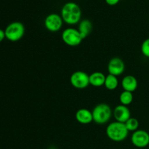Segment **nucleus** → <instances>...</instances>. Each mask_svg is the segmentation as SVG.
Segmentation results:
<instances>
[{
	"label": "nucleus",
	"instance_id": "f257e3e1",
	"mask_svg": "<svg viewBox=\"0 0 149 149\" xmlns=\"http://www.w3.org/2000/svg\"><path fill=\"white\" fill-rule=\"evenodd\" d=\"M61 17L65 23L75 25L80 23L81 10L78 4L74 2H68L63 5L61 10Z\"/></svg>",
	"mask_w": 149,
	"mask_h": 149
},
{
	"label": "nucleus",
	"instance_id": "f03ea898",
	"mask_svg": "<svg viewBox=\"0 0 149 149\" xmlns=\"http://www.w3.org/2000/svg\"><path fill=\"white\" fill-rule=\"evenodd\" d=\"M129 131L125 123L113 122L109 124L106 127V135L108 138L114 142H122L128 136Z\"/></svg>",
	"mask_w": 149,
	"mask_h": 149
},
{
	"label": "nucleus",
	"instance_id": "7ed1b4c3",
	"mask_svg": "<svg viewBox=\"0 0 149 149\" xmlns=\"http://www.w3.org/2000/svg\"><path fill=\"white\" fill-rule=\"evenodd\" d=\"M92 112L93 122L97 125H104L107 123L113 114V111L111 107L106 103H99L95 106Z\"/></svg>",
	"mask_w": 149,
	"mask_h": 149
},
{
	"label": "nucleus",
	"instance_id": "20e7f679",
	"mask_svg": "<svg viewBox=\"0 0 149 149\" xmlns=\"http://www.w3.org/2000/svg\"><path fill=\"white\" fill-rule=\"evenodd\" d=\"M6 39L10 42H17L23 38L25 33L24 25L20 22H13L5 29Z\"/></svg>",
	"mask_w": 149,
	"mask_h": 149
},
{
	"label": "nucleus",
	"instance_id": "39448f33",
	"mask_svg": "<svg viewBox=\"0 0 149 149\" xmlns=\"http://www.w3.org/2000/svg\"><path fill=\"white\" fill-rule=\"evenodd\" d=\"M61 38L63 42L70 47L78 46L83 40V38L81 37L78 29L74 28H68L65 29L63 31Z\"/></svg>",
	"mask_w": 149,
	"mask_h": 149
},
{
	"label": "nucleus",
	"instance_id": "423d86ee",
	"mask_svg": "<svg viewBox=\"0 0 149 149\" xmlns=\"http://www.w3.org/2000/svg\"><path fill=\"white\" fill-rule=\"evenodd\" d=\"M71 85L76 89L83 90L90 85V75L81 71H75L70 77Z\"/></svg>",
	"mask_w": 149,
	"mask_h": 149
},
{
	"label": "nucleus",
	"instance_id": "0eeeda50",
	"mask_svg": "<svg viewBox=\"0 0 149 149\" xmlns=\"http://www.w3.org/2000/svg\"><path fill=\"white\" fill-rule=\"evenodd\" d=\"M62 17L56 13L49 14L45 20V28L51 32H57L61 30L63 26Z\"/></svg>",
	"mask_w": 149,
	"mask_h": 149
},
{
	"label": "nucleus",
	"instance_id": "6e6552de",
	"mask_svg": "<svg viewBox=\"0 0 149 149\" xmlns=\"http://www.w3.org/2000/svg\"><path fill=\"white\" fill-rule=\"evenodd\" d=\"M131 142L138 148H145L149 144V133L143 130H138L132 133Z\"/></svg>",
	"mask_w": 149,
	"mask_h": 149
},
{
	"label": "nucleus",
	"instance_id": "1a4fd4ad",
	"mask_svg": "<svg viewBox=\"0 0 149 149\" xmlns=\"http://www.w3.org/2000/svg\"><path fill=\"white\" fill-rule=\"evenodd\" d=\"M125 65L124 61L120 58H113L108 64V71L109 74L119 77L124 73Z\"/></svg>",
	"mask_w": 149,
	"mask_h": 149
},
{
	"label": "nucleus",
	"instance_id": "9d476101",
	"mask_svg": "<svg viewBox=\"0 0 149 149\" xmlns=\"http://www.w3.org/2000/svg\"><path fill=\"white\" fill-rule=\"evenodd\" d=\"M113 116L116 122L125 123L131 118V113L129 108L124 105H119L116 106L113 111Z\"/></svg>",
	"mask_w": 149,
	"mask_h": 149
},
{
	"label": "nucleus",
	"instance_id": "9b49d317",
	"mask_svg": "<svg viewBox=\"0 0 149 149\" xmlns=\"http://www.w3.org/2000/svg\"><path fill=\"white\" fill-rule=\"evenodd\" d=\"M76 119L81 125H88L93 122V112L87 109H80L76 112Z\"/></svg>",
	"mask_w": 149,
	"mask_h": 149
},
{
	"label": "nucleus",
	"instance_id": "f8f14e48",
	"mask_svg": "<svg viewBox=\"0 0 149 149\" xmlns=\"http://www.w3.org/2000/svg\"><path fill=\"white\" fill-rule=\"evenodd\" d=\"M138 80L134 76L127 75L122 79V87L125 91H129L133 93L138 87Z\"/></svg>",
	"mask_w": 149,
	"mask_h": 149
},
{
	"label": "nucleus",
	"instance_id": "ddd939ff",
	"mask_svg": "<svg viewBox=\"0 0 149 149\" xmlns=\"http://www.w3.org/2000/svg\"><path fill=\"white\" fill-rule=\"evenodd\" d=\"M106 76L104 74L99 71L93 73L90 75V84L93 87H99L104 85L106 81Z\"/></svg>",
	"mask_w": 149,
	"mask_h": 149
},
{
	"label": "nucleus",
	"instance_id": "4468645a",
	"mask_svg": "<svg viewBox=\"0 0 149 149\" xmlns=\"http://www.w3.org/2000/svg\"><path fill=\"white\" fill-rule=\"evenodd\" d=\"M78 30L79 31L80 34H81V37L83 39H85L87 36H88L90 34L93 30V23L91 21L87 19L83 20L80 21L79 24Z\"/></svg>",
	"mask_w": 149,
	"mask_h": 149
},
{
	"label": "nucleus",
	"instance_id": "2eb2a0df",
	"mask_svg": "<svg viewBox=\"0 0 149 149\" xmlns=\"http://www.w3.org/2000/svg\"><path fill=\"white\" fill-rule=\"evenodd\" d=\"M104 85L106 88L109 90H116L119 85V80H118L117 77L109 74V75L106 76V77Z\"/></svg>",
	"mask_w": 149,
	"mask_h": 149
},
{
	"label": "nucleus",
	"instance_id": "dca6fc26",
	"mask_svg": "<svg viewBox=\"0 0 149 149\" xmlns=\"http://www.w3.org/2000/svg\"><path fill=\"white\" fill-rule=\"evenodd\" d=\"M119 101L121 104L124 106H129L133 101V95L132 93L124 90L119 95Z\"/></svg>",
	"mask_w": 149,
	"mask_h": 149
},
{
	"label": "nucleus",
	"instance_id": "f3484780",
	"mask_svg": "<svg viewBox=\"0 0 149 149\" xmlns=\"http://www.w3.org/2000/svg\"><path fill=\"white\" fill-rule=\"evenodd\" d=\"M125 125H126L127 129L128 130L129 132H135L138 130L139 127V122L135 118L131 117L130 119H128L126 122H125Z\"/></svg>",
	"mask_w": 149,
	"mask_h": 149
},
{
	"label": "nucleus",
	"instance_id": "a211bd4d",
	"mask_svg": "<svg viewBox=\"0 0 149 149\" xmlns=\"http://www.w3.org/2000/svg\"><path fill=\"white\" fill-rule=\"evenodd\" d=\"M141 52L144 56L149 58V38L143 42L141 45Z\"/></svg>",
	"mask_w": 149,
	"mask_h": 149
},
{
	"label": "nucleus",
	"instance_id": "6ab92c4d",
	"mask_svg": "<svg viewBox=\"0 0 149 149\" xmlns=\"http://www.w3.org/2000/svg\"><path fill=\"white\" fill-rule=\"evenodd\" d=\"M106 3L108 4L111 6H113V5H116L118 2L119 1V0H106Z\"/></svg>",
	"mask_w": 149,
	"mask_h": 149
},
{
	"label": "nucleus",
	"instance_id": "aec40b11",
	"mask_svg": "<svg viewBox=\"0 0 149 149\" xmlns=\"http://www.w3.org/2000/svg\"><path fill=\"white\" fill-rule=\"evenodd\" d=\"M4 38H6V34H5V31L1 29L0 30V41L2 42L4 40Z\"/></svg>",
	"mask_w": 149,
	"mask_h": 149
}]
</instances>
